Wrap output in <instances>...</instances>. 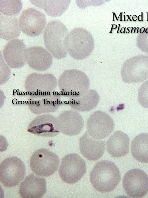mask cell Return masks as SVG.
<instances>
[{"mask_svg":"<svg viewBox=\"0 0 148 198\" xmlns=\"http://www.w3.org/2000/svg\"><path fill=\"white\" fill-rule=\"evenodd\" d=\"M46 23L45 15L38 10L29 8L24 10L19 19V26L22 32L31 36L40 35Z\"/></svg>","mask_w":148,"mask_h":198,"instance_id":"obj_9","label":"cell"},{"mask_svg":"<svg viewBox=\"0 0 148 198\" xmlns=\"http://www.w3.org/2000/svg\"><path fill=\"white\" fill-rule=\"evenodd\" d=\"M60 159L55 153L46 148L36 151L30 160L31 170L38 176L48 177L57 170Z\"/></svg>","mask_w":148,"mask_h":198,"instance_id":"obj_3","label":"cell"},{"mask_svg":"<svg viewBox=\"0 0 148 198\" xmlns=\"http://www.w3.org/2000/svg\"><path fill=\"white\" fill-rule=\"evenodd\" d=\"M58 85L63 94L70 98L85 93L89 89L90 81L84 73L71 69L63 72L59 78Z\"/></svg>","mask_w":148,"mask_h":198,"instance_id":"obj_2","label":"cell"},{"mask_svg":"<svg viewBox=\"0 0 148 198\" xmlns=\"http://www.w3.org/2000/svg\"><path fill=\"white\" fill-rule=\"evenodd\" d=\"M25 45L24 43L18 39L9 41L3 51L4 58L8 65L13 68L23 66L25 61Z\"/></svg>","mask_w":148,"mask_h":198,"instance_id":"obj_14","label":"cell"},{"mask_svg":"<svg viewBox=\"0 0 148 198\" xmlns=\"http://www.w3.org/2000/svg\"><path fill=\"white\" fill-rule=\"evenodd\" d=\"M128 18V19H129L130 21H132V15H130V16L129 15H127Z\"/></svg>","mask_w":148,"mask_h":198,"instance_id":"obj_28","label":"cell"},{"mask_svg":"<svg viewBox=\"0 0 148 198\" xmlns=\"http://www.w3.org/2000/svg\"><path fill=\"white\" fill-rule=\"evenodd\" d=\"M34 5L43 9L48 15L53 17L60 16L64 11V2L58 0H31Z\"/></svg>","mask_w":148,"mask_h":198,"instance_id":"obj_21","label":"cell"},{"mask_svg":"<svg viewBox=\"0 0 148 198\" xmlns=\"http://www.w3.org/2000/svg\"><path fill=\"white\" fill-rule=\"evenodd\" d=\"M129 142L130 138L127 134L120 131H116L107 141V151L113 157L124 156L129 152Z\"/></svg>","mask_w":148,"mask_h":198,"instance_id":"obj_17","label":"cell"},{"mask_svg":"<svg viewBox=\"0 0 148 198\" xmlns=\"http://www.w3.org/2000/svg\"><path fill=\"white\" fill-rule=\"evenodd\" d=\"M60 131L69 136L77 135L82 131L84 122L81 114L74 110H69L61 113L58 118Z\"/></svg>","mask_w":148,"mask_h":198,"instance_id":"obj_10","label":"cell"},{"mask_svg":"<svg viewBox=\"0 0 148 198\" xmlns=\"http://www.w3.org/2000/svg\"><path fill=\"white\" fill-rule=\"evenodd\" d=\"M137 16L136 15H134L132 17V19L133 21H135L137 20Z\"/></svg>","mask_w":148,"mask_h":198,"instance_id":"obj_24","label":"cell"},{"mask_svg":"<svg viewBox=\"0 0 148 198\" xmlns=\"http://www.w3.org/2000/svg\"><path fill=\"white\" fill-rule=\"evenodd\" d=\"M122 184L126 193L131 197H142L148 192V176L140 169L128 171L124 176Z\"/></svg>","mask_w":148,"mask_h":198,"instance_id":"obj_8","label":"cell"},{"mask_svg":"<svg viewBox=\"0 0 148 198\" xmlns=\"http://www.w3.org/2000/svg\"><path fill=\"white\" fill-rule=\"evenodd\" d=\"M127 30L128 31V32L127 33H128L130 32V30L128 29V27L127 28Z\"/></svg>","mask_w":148,"mask_h":198,"instance_id":"obj_32","label":"cell"},{"mask_svg":"<svg viewBox=\"0 0 148 198\" xmlns=\"http://www.w3.org/2000/svg\"><path fill=\"white\" fill-rule=\"evenodd\" d=\"M22 3L21 0H0V11L7 16L18 14L21 9Z\"/></svg>","mask_w":148,"mask_h":198,"instance_id":"obj_22","label":"cell"},{"mask_svg":"<svg viewBox=\"0 0 148 198\" xmlns=\"http://www.w3.org/2000/svg\"><path fill=\"white\" fill-rule=\"evenodd\" d=\"M139 27H138V30H137V33H138V30H139Z\"/></svg>","mask_w":148,"mask_h":198,"instance_id":"obj_33","label":"cell"},{"mask_svg":"<svg viewBox=\"0 0 148 198\" xmlns=\"http://www.w3.org/2000/svg\"><path fill=\"white\" fill-rule=\"evenodd\" d=\"M125 28H124V27L122 28L120 32L121 33H122L123 32H124Z\"/></svg>","mask_w":148,"mask_h":198,"instance_id":"obj_27","label":"cell"},{"mask_svg":"<svg viewBox=\"0 0 148 198\" xmlns=\"http://www.w3.org/2000/svg\"><path fill=\"white\" fill-rule=\"evenodd\" d=\"M99 100L98 93L95 90L90 89L82 96L70 98L68 103L73 109L79 112H86L95 108Z\"/></svg>","mask_w":148,"mask_h":198,"instance_id":"obj_18","label":"cell"},{"mask_svg":"<svg viewBox=\"0 0 148 198\" xmlns=\"http://www.w3.org/2000/svg\"><path fill=\"white\" fill-rule=\"evenodd\" d=\"M131 28H132V30H131V33H132V32L134 30V28H133V27H132Z\"/></svg>","mask_w":148,"mask_h":198,"instance_id":"obj_31","label":"cell"},{"mask_svg":"<svg viewBox=\"0 0 148 198\" xmlns=\"http://www.w3.org/2000/svg\"><path fill=\"white\" fill-rule=\"evenodd\" d=\"M132 156L142 163L148 162V134L143 133L136 136L131 144Z\"/></svg>","mask_w":148,"mask_h":198,"instance_id":"obj_19","label":"cell"},{"mask_svg":"<svg viewBox=\"0 0 148 198\" xmlns=\"http://www.w3.org/2000/svg\"><path fill=\"white\" fill-rule=\"evenodd\" d=\"M147 13V21H148V13Z\"/></svg>","mask_w":148,"mask_h":198,"instance_id":"obj_34","label":"cell"},{"mask_svg":"<svg viewBox=\"0 0 148 198\" xmlns=\"http://www.w3.org/2000/svg\"><path fill=\"white\" fill-rule=\"evenodd\" d=\"M65 31L62 23L58 20H55L48 23L44 33L45 47L58 59L64 57L66 54L63 45Z\"/></svg>","mask_w":148,"mask_h":198,"instance_id":"obj_4","label":"cell"},{"mask_svg":"<svg viewBox=\"0 0 148 198\" xmlns=\"http://www.w3.org/2000/svg\"><path fill=\"white\" fill-rule=\"evenodd\" d=\"M79 145L81 154L90 161H96L103 155L106 144L102 140L94 138L86 131L79 138Z\"/></svg>","mask_w":148,"mask_h":198,"instance_id":"obj_12","label":"cell"},{"mask_svg":"<svg viewBox=\"0 0 148 198\" xmlns=\"http://www.w3.org/2000/svg\"><path fill=\"white\" fill-rule=\"evenodd\" d=\"M121 179L119 170L113 162L104 160L97 162L90 175L93 187L101 193L110 192L119 184Z\"/></svg>","mask_w":148,"mask_h":198,"instance_id":"obj_1","label":"cell"},{"mask_svg":"<svg viewBox=\"0 0 148 198\" xmlns=\"http://www.w3.org/2000/svg\"><path fill=\"white\" fill-rule=\"evenodd\" d=\"M115 127L112 118L105 112L100 110L93 112L86 123L87 131L92 137L102 140L113 132Z\"/></svg>","mask_w":148,"mask_h":198,"instance_id":"obj_7","label":"cell"},{"mask_svg":"<svg viewBox=\"0 0 148 198\" xmlns=\"http://www.w3.org/2000/svg\"><path fill=\"white\" fill-rule=\"evenodd\" d=\"M28 131L39 136H54L60 131L58 118L49 115L38 116L30 124Z\"/></svg>","mask_w":148,"mask_h":198,"instance_id":"obj_11","label":"cell"},{"mask_svg":"<svg viewBox=\"0 0 148 198\" xmlns=\"http://www.w3.org/2000/svg\"><path fill=\"white\" fill-rule=\"evenodd\" d=\"M121 75L126 83L142 82L148 78V62H127L123 67Z\"/></svg>","mask_w":148,"mask_h":198,"instance_id":"obj_15","label":"cell"},{"mask_svg":"<svg viewBox=\"0 0 148 198\" xmlns=\"http://www.w3.org/2000/svg\"><path fill=\"white\" fill-rule=\"evenodd\" d=\"M138 99L143 107L148 109V80L144 82L139 88Z\"/></svg>","mask_w":148,"mask_h":198,"instance_id":"obj_23","label":"cell"},{"mask_svg":"<svg viewBox=\"0 0 148 198\" xmlns=\"http://www.w3.org/2000/svg\"><path fill=\"white\" fill-rule=\"evenodd\" d=\"M46 190L45 179L31 174L27 176L21 183L19 192L23 198H39L44 195Z\"/></svg>","mask_w":148,"mask_h":198,"instance_id":"obj_13","label":"cell"},{"mask_svg":"<svg viewBox=\"0 0 148 198\" xmlns=\"http://www.w3.org/2000/svg\"><path fill=\"white\" fill-rule=\"evenodd\" d=\"M145 32L146 33H147L148 32V27L146 29Z\"/></svg>","mask_w":148,"mask_h":198,"instance_id":"obj_30","label":"cell"},{"mask_svg":"<svg viewBox=\"0 0 148 198\" xmlns=\"http://www.w3.org/2000/svg\"><path fill=\"white\" fill-rule=\"evenodd\" d=\"M26 175V168L23 161L15 157L4 160L0 166V180L3 185L12 187L18 185Z\"/></svg>","mask_w":148,"mask_h":198,"instance_id":"obj_6","label":"cell"},{"mask_svg":"<svg viewBox=\"0 0 148 198\" xmlns=\"http://www.w3.org/2000/svg\"><path fill=\"white\" fill-rule=\"evenodd\" d=\"M21 32L18 18L15 17H8L0 14V37L6 40H10L18 36Z\"/></svg>","mask_w":148,"mask_h":198,"instance_id":"obj_20","label":"cell"},{"mask_svg":"<svg viewBox=\"0 0 148 198\" xmlns=\"http://www.w3.org/2000/svg\"><path fill=\"white\" fill-rule=\"evenodd\" d=\"M141 13V16H142V21H143L144 19H143V12Z\"/></svg>","mask_w":148,"mask_h":198,"instance_id":"obj_29","label":"cell"},{"mask_svg":"<svg viewBox=\"0 0 148 198\" xmlns=\"http://www.w3.org/2000/svg\"><path fill=\"white\" fill-rule=\"evenodd\" d=\"M145 28L144 27H142L140 30L139 32L140 33H143L145 31Z\"/></svg>","mask_w":148,"mask_h":198,"instance_id":"obj_25","label":"cell"},{"mask_svg":"<svg viewBox=\"0 0 148 198\" xmlns=\"http://www.w3.org/2000/svg\"><path fill=\"white\" fill-rule=\"evenodd\" d=\"M25 60L29 65L35 69L44 70L51 65L52 57L44 48L37 46L31 47L25 50Z\"/></svg>","mask_w":148,"mask_h":198,"instance_id":"obj_16","label":"cell"},{"mask_svg":"<svg viewBox=\"0 0 148 198\" xmlns=\"http://www.w3.org/2000/svg\"><path fill=\"white\" fill-rule=\"evenodd\" d=\"M86 167L84 161L77 154L71 153L62 159L59 168L61 179L69 184L78 182L86 173Z\"/></svg>","mask_w":148,"mask_h":198,"instance_id":"obj_5","label":"cell"},{"mask_svg":"<svg viewBox=\"0 0 148 198\" xmlns=\"http://www.w3.org/2000/svg\"><path fill=\"white\" fill-rule=\"evenodd\" d=\"M137 19L139 21H142V16L141 15H139L138 17H137Z\"/></svg>","mask_w":148,"mask_h":198,"instance_id":"obj_26","label":"cell"}]
</instances>
